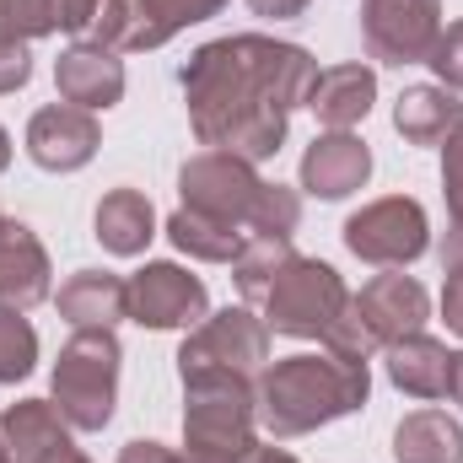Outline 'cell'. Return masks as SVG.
Masks as SVG:
<instances>
[{
	"mask_svg": "<svg viewBox=\"0 0 463 463\" xmlns=\"http://www.w3.org/2000/svg\"><path fill=\"white\" fill-rule=\"evenodd\" d=\"M361 38L377 65H426L442 38V0H366Z\"/></svg>",
	"mask_w": 463,
	"mask_h": 463,
	"instance_id": "30bf717a",
	"label": "cell"
},
{
	"mask_svg": "<svg viewBox=\"0 0 463 463\" xmlns=\"http://www.w3.org/2000/svg\"><path fill=\"white\" fill-rule=\"evenodd\" d=\"M92 232H98V242H103L109 253L135 259V253H146L151 237H156V211H151V200H146L140 189H109V194L98 200Z\"/></svg>",
	"mask_w": 463,
	"mask_h": 463,
	"instance_id": "44dd1931",
	"label": "cell"
},
{
	"mask_svg": "<svg viewBox=\"0 0 463 463\" xmlns=\"http://www.w3.org/2000/svg\"><path fill=\"white\" fill-rule=\"evenodd\" d=\"M118 361H124V350H118L114 329H81L65 340L54 377H49V399L71 431H103L114 420Z\"/></svg>",
	"mask_w": 463,
	"mask_h": 463,
	"instance_id": "5b68a950",
	"label": "cell"
},
{
	"mask_svg": "<svg viewBox=\"0 0 463 463\" xmlns=\"http://www.w3.org/2000/svg\"><path fill=\"white\" fill-rule=\"evenodd\" d=\"M297 248H291V237H248L242 242V253L232 259V280H237V291H242V302H264L269 297V286H275V275L286 269V259H291Z\"/></svg>",
	"mask_w": 463,
	"mask_h": 463,
	"instance_id": "d4e9b609",
	"label": "cell"
},
{
	"mask_svg": "<svg viewBox=\"0 0 463 463\" xmlns=\"http://www.w3.org/2000/svg\"><path fill=\"white\" fill-rule=\"evenodd\" d=\"M253 393H259V426L275 442H286V437H307L318 426L355 415L372 393V372H366V361H350L324 345L318 355L269 361L259 372Z\"/></svg>",
	"mask_w": 463,
	"mask_h": 463,
	"instance_id": "7a4b0ae2",
	"label": "cell"
},
{
	"mask_svg": "<svg viewBox=\"0 0 463 463\" xmlns=\"http://www.w3.org/2000/svg\"><path fill=\"white\" fill-rule=\"evenodd\" d=\"M345 248L361 264L377 269H410L426 248H431V222L426 205L410 194H383L372 205H361L345 222Z\"/></svg>",
	"mask_w": 463,
	"mask_h": 463,
	"instance_id": "9c48e42d",
	"label": "cell"
},
{
	"mask_svg": "<svg viewBox=\"0 0 463 463\" xmlns=\"http://www.w3.org/2000/svg\"><path fill=\"white\" fill-rule=\"evenodd\" d=\"M103 0H54V33H71V38H87L92 22H98Z\"/></svg>",
	"mask_w": 463,
	"mask_h": 463,
	"instance_id": "1f68e13d",
	"label": "cell"
},
{
	"mask_svg": "<svg viewBox=\"0 0 463 463\" xmlns=\"http://www.w3.org/2000/svg\"><path fill=\"white\" fill-rule=\"evenodd\" d=\"M355 307H361V318L372 324V335L383 345H393L404 335H420L426 318H431V297H426V286L415 275H377V280H366L355 291Z\"/></svg>",
	"mask_w": 463,
	"mask_h": 463,
	"instance_id": "9a60e30c",
	"label": "cell"
},
{
	"mask_svg": "<svg viewBox=\"0 0 463 463\" xmlns=\"http://www.w3.org/2000/svg\"><path fill=\"white\" fill-rule=\"evenodd\" d=\"M189 129L205 151L248 156L253 167L286 146L291 114L307 109L318 81V60L302 43H280L264 33L211 38L178 71Z\"/></svg>",
	"mask_w": 463,
	"mask_h": 463,
	"instance_id": "6da1fadb",
	"label": "cell"
},
{
	"mask_svg": "<svg viewBox=\"0 0 463 463\" xmlns=\"http://www.w3.org/2000/svg\"><path fill=\"white\" fill-rule=\"evenodd\" d=\"M372 178V146L350 129H329L302 151V189L318 200H345Z\"/></svg>",
	"mask_w": 463,
	"mask_h": 463,
	"instance_id": "4fadbf2b",
	"label": "cell"
},
{
	"mask_svg": "<svg viewBox=\"0 0 463 463\" xmlns=\"http://www.w3.org/2000/svg\"><path fill=\"white\" fill-rule=\"evenodd\" d=\"M184 463H242L259 448V393L242 377L184 383Z\"/></svg>",
	"mask_w": 463,
	"mask_h": 463,
	"instance_id": "277c9868",
	"label": "cell"
},
{
	"mask_svg": "<svg viewBox=\"0 0 463 463\" xmlns=\"http://www.w3.org/2000/svg\"><path fill=\"white\" fill-rule=\"evenodd\" d=\"M60 318L81 335V329H118L129 318V280H118L109 269H76L60 297H54Z\"/></svg>",
	"mask_w": 463,
	"mask_h": 463,
	"instance_id": "ac0fdd59",
	"label": "cell"
},
{
	"mask_svg": "<svg viewBox=\"0 0 463 463\" xmlns=\"http://www.w3.org/2000/svg\"><path fill=\"white\" fill-rule=\"evenodd\" d=\"M222 11L227 0H103L87 43L114 49V54H140V49H162L184 27L211 22Z\"/></svg>",
	"mask_w": 463,
	"mask_h": 463,
	"instance_id": "ba28073f",
	"label": "cell"
},
{
	"mask_svg": "<svg viewBox=\"0 0 463 463\" xmlns=\"http://www.w3.org/2000/svg\"><path fill=\"white\" fill-rule=\"evenodd\" d=\"M372 103H377V71L372 65H329V71H318V81L307 92V109L329 129H355L372 114Z\"/></svg>",
	"mask_w": 463,
	"mask_h": 463,
	"instance_id": "d6986e66",
	"label": "cell"
},
{
	"mask_svg": "<svg viewBox=\"0 0 463 463\" xmlns=\"http://www.w3.org/2000/svg\"><path fill=\"white\" fill-rule=\"evenodd\" d=\"M253 5V16H275V22H286V16H302L313 0H248Z\"/></svg>",
	"mask_w": 463,
	"mask_h": 463,
	"instance_id": "e575fe53",
	"label": "cell"
},
{
	"mask_svg": "<svg viewBox=\"0 0 463 463\" xmlns=\"http://www.w3.org/2000/svg\"><path fill=\"white\" fill-rule=\"evenodd\" d=\"M269 366V324L253 318L248 307L211 313L189 329V340L178 345V377L184 383H205V377H242L259 383V372Z\"/></svg>",
	"mask_w": 463,
	"mask_h": 463,
	"instance_id": "52a82bcc",
	"label": "cell"
},
{
	"mask_svg": "<svg viewBox=\"0 0 463 463\" xmlns=\"http://www.w3.org/2000/svg\"><path fill=\"white\" fill-rule=\"evenodd\" d=\"M345 302H350V291L335 264L291 253L259 307H264V324L275 335H286V340H324L335 329V318L345 313Z\"/></svg>",
	"mask_w": 463,
	"mask_h": 463,
	"instance_id": "8992f818",
	"label": "cell"
},
{
	"mask_svg": "<svg viewBox=\"0 0 463 463\" xmlns=\"http://www.w3.org/2000/svg\"><path fill=\"white\" fill-rule=\"evenodd\" d=\"M178 194L189 211L216 216L248 237H291L302 227V194L286 184H264L248 156L194 151L178 167Z\"/></svg>",
	"mask_w": 463,
	"mask_h": 463,
	"instance_id": "3957f363",
	"label": "cell"
},
{
	"mask_svg": "<svg viewBox=\"0 0 463 463\" xmlns=\"http://www.w3.org/2000/svg\"><path fill=\"white\" fill-rule=\"evenodd\" d=\"M49 275H54L49 253L33 237V227L0 211V307L27 313V307L49 302Z\"/></svg>",
	"mask_w": 463,
	"mask_h": 463,
	"instance_id": "5bb4252c",
	"label": "cell"
},
{
	"mask_svg": "<svg viewBox=\"0 0 463 463\" xmlns=\"http://www.w3.org/2000/svg\"><path fill=\"white\" fill-rule=\"evenodd\" d=\"M33 81V54H27V38L5 33L0 27V98L5 92H22Z\"/></svg>",
	"mask_w": 463,
	"mask_h": 463,
	"instance_id": "4dcf8cb0",
	"label": "cell"
},
{
	"mask_svg": "<svg viewBox=\"0 0 463 463\" xmlns=\"http://www.w3.org/2000/svg\"><path fill=\"white\" fill-rule=\"evenodd\" d=\"M393 129H399L410 146H448V135L463 129L458 92H448V87H437V81L404 87L399 103H393Z\"/></svg>",
	"mask_w": 463,
	"mask_h": 463,
	"instance_id": "ffe728a7",
	"label": "cell"
},
{
	"mask_svg": "<svg viewBox=\"0 0 463 463\" xmlns=\"http://www.w3.org/2000/svg\"><path fill=\"white\" fill-rule=\"evenodd\" d=\"M71 448V426L54 399H16L0 410V463H49Z\"/></svg>",
	"mask_w": 463,
	"mask_h": 463,
	"instance_id": "e0dca14e",
	"label": "cell"
},
{
	"mask_svg": "<svg viewBox=\"0 0 463 463\" xmlns=\"http://www.w3.org/2000/svg\"><path fill=\"white\" fill-rule=\"evenodd\" d=\"M242 463H297V458H291L286 448H264V442H259V448H253V453H248Z\"/></svg>",
	"mask_w": 463,
	"mask_h": 463,
	"instance_id": "8d00e7d4",
	"label": "cell"
},
{
	"mask_svg": "<svg viewBox=\"0 0 463 463\" xmlns=\"http://www.w3.org/2000/svg\"><path fill=\"white\" fill-rule=\"evenodd\" d=\"M167 237H173L178 253H189V259H200V264H232V259L242 253V242H248L237 227L216 222V216H200V211H189V205H178V211L167 216Z\"/></svg>",
	"mask_w": 463,
	"mask_h": 463,
	"instance_id": "cb8c5ba5",
	"label": "cell"
},
{
	"mask_svg": "<svg viewBox=\"0 0 463 463\" xmlns=\"http://www.w3.org/2000/svg\"><path fill=\"white\" fill-rule=\"evenodd\" d=\"M383 366H388V383L399 388V393H410V399H442V388H448V355L453 350L442 345V340H431V335H404V340H393V345H383Z\"/></svg>",
	"mask_w": 463,
	"mask_h": 463,
	"instance_id": "7402d4cb",
	"label": "cell"
},
{
	"mask_svg": "<svg viewBox=\"0 0 463 463\" xmlns=\"http://www.w3.org/2000/svg\"><path fill=\"white\" fill-rule=\"evenodd\" d=\"M129 318L140 329H194L200 318H211V291L184 264L151 259L129 275Z\"/></svg>",
	"mask_w": 463,
	"mask_h": 463,
	"instance_id": "8fae6325",
	"label": "cell"
},
{
	"mask_svg": "<svg viewBox=\"0 0 463 463\" xmlns=\"http://www.w3.org/2000/svg\"><path fill=\"white\" fill-rule=\"evenodd\" d=\"M393 463H463V426L442 410H415L393 426Z\"/></svg>",
	"mask_w": 463,
	"mask_h": 463,
	"instance_id": "603a6c76",
	"label": "cell"
},
{
	"mask_svg": "<svg viewBox=\"0 0 463 463\" xmlns=\"http://www.w3.org/2000/svg\"><path fill=\"white\" fill-rule=\"evenodd\" d=\"M442 393H448V399L463 410V350H453V355H448V388H442Z\"/></svg>",
	"mask_w": 463,
	"mask_h": 463,
	"instance_id": "d590c367",
	"label": "cell"
},
{
	"mask_svg": "<svg viewBox=\"0 0 463 463\" xmlns=\"http://www.w3.org/2000/svg\"><path fill=\"white\" fill-rule=\"evenodd\" d=\"M118 463H184V453H173V448H162L151 437H135V442L118 448Z\"/></svg>",
	"mask_w": 463,
	"mask_h": 463,
	"instance_id": "d6a6232c",
	"label": "cell"
},
{
	"mask_svg": "<svg viewBox=\"0 0 463 463\" xmlns=\"http://www.w3.org/2000/svg\"><path fill=\"white\" fill-rule=\"evenodd\" d=\"M103 146L98 114L76 109V103H49L27 118V156L43 173H81Z\"/></svg>",
	"mask_w": 463,
	"mask_h": 463,
	"instance_id": "7c38bea8",
	"label": "cell"
},
{
	"mask_svg": "<svg viewBox=\"0 0 463 463\" xmlns=\"http://www.w3.org/2000/svg\"><path fill=\"white\" fill-rule=\"evenodd\" d=\"M0 27L33 43V38L54 33V0H0Z\"/></svg>",
	"mask_w": 463,
	"mask_h": 463,
	"instance_id": "f1b7e54d",
	"label": "cell"
},
{
	"mask_svg": "<svg viewBox=\"0 0 463 463\" xmlns=\"http://www.w3.org/2000/svg\"><path fill=\"white\" fill-rule=\"evenodd\" d=\"M38 366V335L16 307H0V383H22Z\"/></svg>",
	"mask_w": 463,
	"mask_h": 463,
	"instance_id": "4316f807",
	"label": "cell"
},
{
	"mask_svg": "<svg viewBox=\"0 0 463 463\" xmlns=\"http://www.w3.org/2000/svg\"><path fill=\"white\" fill-rule=\"evenodd\" d=\"M426 65L437 71V87L463 92V22H448V27H442V38H437V49H431Z\"/></svg>",
	"mask_w": 463,
	"mask_h": 463,
	"instance_id": "f546056e",
	"label": "cell"
},
{
	"mask_svg": "<svg viewBox=\"0 0 463 463\" xmlns=\"http://www.w3.org/2000/svg\"><path fill=\"white\" fill-rule=\"evenodd\" d=\"M442 194H448V242H442V264H463V129L448 135L442 146Z\"/></svg>",
	"mask_w": 463,
	"mask_h": 463,
	"instance_id": "484cf974",
	"label": "cell"
},
{
	"mask_svg": "<svg viewBox=\"0 0 463 463\" xmlns=\"http://www.w3.org/2000/svg\"><path fill=\"white\" fill-rule=\"evenodd\" d=\"M54 87L65 103L87 109V114H103L124 98V60L114 49H98V43H76L54 60Z\"/></svg>",
	"mask_w": 463,
	"mask_h": 463,
	"instance_id": "2e32d148",
	"label": "cell"
},
{
	"mask_svg": "<svg viewBox=\"0 0 463 463\" xmlns=\"http://www.w3.org/2000/svg\"><path fill=\"white\" fill-rule=\"evenodd\" d=\"M442 318H448V329L463 340V264L448 269V286H442Z\"/></svg>",
	"mask_w": 463,
	"mask_h": 463,
	"instance_id": "836d02e7",
	"label": "cell"
},
{
	"mask_svg": "<svg viewBox=\"0 0 463 463\" xmlns=\"http://www.w3.org/2000/svg\"><path fill=\"white\" fill-rule=\"evenodd\" d=\"M49 463H92L87 458V453H81V448H76V442H71V448H65V453H54V458Z\"/></svg>",
	"mask_w": 463,
	"mask_h": 463,
	"instance_id": "74e56055",
	"label": "cell"
},
{
	"mask_svg": "<svg viewBox=\"0 0 463 463\" xmlns=\"http://www.w3.org/2000/svg\"><path fill=\"white\" fill-rule=\"evenodd\" d=\"M324 345L329 350H340V355H350V361H372L377 350H383V340L372 335V324L361 318V307H355V297L345 302V313L335 318V329L324 335Z\"/></svg>",
	"mask_w": 463,
	"mask_h": 463,
	"instance_id": "83f0119b",
	"label": "cell"
},
{
	"mask_svg": "<svg viewBox=\"0 0 463 463\" xmlns=\"http://www.w3.org/2000/svg\"><path fill=\"white\" fill-rule=\"evenodd\" d=\"M11 167V135H5V124H0V173Z\"/></svg>",
	"mask_w": 463,
	"mask_h": 463,
	"instance_id": "f35d334b",
	"label": "cell"
}]
</instances>
